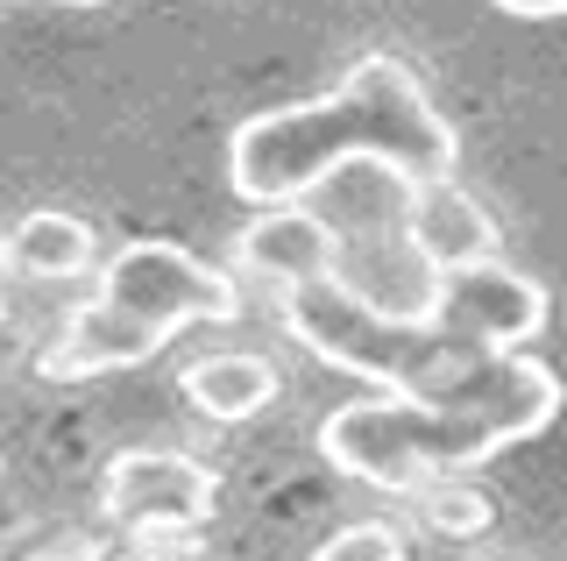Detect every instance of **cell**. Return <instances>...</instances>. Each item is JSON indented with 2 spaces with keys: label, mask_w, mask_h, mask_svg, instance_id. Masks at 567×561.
Listing matches in <instances>:
<instances>
[{
  "label": "cell",
  "mask_w": 567,
  "mask_h": 561,
  "mask_svg": "<svg viewBox=\"0 0 567 561\" xmlns=\"http://www.w3.org/2000/svg\"><path fill=\"white\" fill-rule=\"evenodd\" d=\"M348 156H390L412 178H454L461 135L412 79V64H398L390 50H369L348 64L333 93L248 114L227 135V185L248 206H291Z\"/></svg>",
  "instance_id": "cell-1"
},
{
  "label": "cell",
  "mask_w": 567,
  "mask_h": 561,
  "mask_svg": "<svg viewBox=\"0 0 567 561\" xmlns=\"http://www.w3.org/2000/svg\"><path fill=\"white\" fill-rule=\"evenodd\" d=\"M319 455L354 483L412 498L425 483L468 477V469H483L489 455H504V434L483 427L475 412L383 391V398H354V406L319 419Z\"/></svg>",
  "instance_id": "cell-2"
},
{
  "label": "cell",
  "mask_w": 567,
  "mask_h": 561,
  "mask_svg": "<svg viewBox=\"0 0 567 561\" xmlns=\"http://www.w3.org/2000/svg\"><path fill=\"white\" fill-rule=\"evenodd\" d=\"M277 313H284V335L306 341L319 363L369 377L377 391H404V398H433L475 356L468 341L440 335V327H404L390 313L362 306L341 277H312V285L277 292Z\"/></svg>",
  "instance_id": "cell-3"
},
{
  "label": "cell",
  "mask_w": 567,
  "mask_h": 561,
  "mask_svg": "<svg viewBox=\"0 0 567 561\" xmlns=\"http://www.w3.org/2000/svg\"><path fill=\"white\" fill-rule=\"evenodd\" d=\"M100 292L114 306L142 313L150 327H164V335H185V327H220L235 320V285H227L213 263H199L192 249H177V242H121L114 256L100 263Z\"/></svg>",
  "instance_id": "cell-4"
},
{
  "label": "cell",
  "mask_w": 567,
  "mask_h": 561,
  "mask_svg": "<svg viewBox=\"0 0 567 561\" xmlns=\"http://www.w3.org/2000/svg\"><path fill=\"white\" fill-rule=\"evenodd\" d=\"M100 504H106V519L128 526V533H192V526H206L213 504H220V477H213L199 455L128 448V455L106 462Z\"/></svg>",
  "instance_id": "cell-5"
},
{
  "label": "cell",
  "mask_w": 567,
  "mask_h": 561,
  "mask_svg": "<svg viewBox=\"0 0 567 561\" xmlns=\"http://www.w3.org/2000/svg\"><path fill=\"white\" fill-rule=\"evenodd\" d=\"M433 406L475 412L483 427L504 434V448H518V441H532V434L554 427V412H560V377L546 370L539 356H525V348H475V356L433 391Z\"/></svg>",
  "instance_id": "cell-6"
},
{
  "label": "cell",
  "mask_w": 567,
  "mask_h": 561,
  "mask_svg": "<svg viewBox=\"0 0 567 561\" xmlns=\"http://www.w3.org/2000/svg\"><path fill=\"white\" fill-rule=\"evenodd\" d=\"M433 327L454 335V341H468V348H525V341H539V327H546V285H532L504 256L447 271Z\"/></svg>",
  "instance_id": "cell-7"
},
{
  "label": "cell",
  "mask_w": 567,
  "mask_h": 561,
  "mask_svg": "<svg viewBox=\"0 0 567 561\" xmlns=\"http://www.w3.org/2000/svg\"><path fill=\"white\" fill-rule=\"evenodd\" d=\"M333 277H341V285H348L362 306H377V313H390V320H404V327H433L440 285H447V271H440V263L419 249L412 227L341 242V256H333Z\"/></svg>",
  "instance_id": "cell-8"
},
{
  "label": "cell",
  "mask_w": 567,
  "mask_h": 561,
  "mask_svg": "<svg viewBox=\"0 0 567 561\" xmlns=\"http://www.w3.org/2000/svg\"><path fill=\"white\" fill-rule=\"evenodd\" d=\"M419 185L404 164L390 156H348L333 164L327 178L306 192V206L333 227V242H354V235H390V227H412V206H419Z\"/></svg>",
  "instance_id": "cell-9"
},
{
  "label": "cell",
  "mask_w": 567,
  "mask_h": 561,
  "mask_svg": "<svg viewBox=\"0 0 567 561\" xmlns=\"http://www.w3.org/2000/svg\"><path fill=\"white\" fill-rule=\"evenodd\" d=\"M333 256H341V242H333V227L319 221L306 200L256 206V221L235 235V263L248 277H262V285H277V292L312 285V277H333Z\"/></svg>",
  "instance_id": "cell-10"
},
{
  "label": "cell",
  "mask_w": 567,
  "mask_h": 561,
  "mask_svg": "<svg viewBox=\"0 0 567 561\" xmlns=\"http://www.w3.org/2000/svg\"><path fill=\"white\" fill-rule=\"evenodd\" d=\"M164 341H171L164 327H150L142 313H128V306L106 299V292H93L85 306H71V320H64L58 348L43 356V370H50V377H106V370H135V363H150Z\"/></svg>",
  "instance_id": "cell-11"
},
{
  "label": "cell",
  "mask_w": 567,
  "mask_h": 561,
  "mask_svg": "<svg viewBox=\"0 0 567 561\" xmlns=\"http://www.w3.org/2000/svg\"><path fill=\"white\" fill-rule=\"evenodd\" d=\"M177 391H185V406L199 419L241 427V419H256L284 391V377H277L270 356H256V348H213V356H199V363L177 370Z\"/></svg>",
  "instance_id": "cell-12"
},
{
  "label": "cell",
  "mask_w": 567,
  "mask_h": 561,
  "mask_svg": "<svg viewBox=\"0 0 567 561\" xmlns=\"http://www.w3.org/2000/svg\"><path fill=\"white\" fill-rule=\"evenodd\" d=\"M412 235H419V249L433 256L440 271H468V263L496 256V221H489V206L475 200L461 178H425L419 185Z\"/></svg>",
  "instance_id": "cell-13"
},
{
  "label": "cell",
  "mask_w": 567,
  "mask_h": 561,
  "mask_svg": "<svg viewBox=\"0 0 567 561\" xmlns=\"http://www.w3.org/2000/svg\"><path fill=\"white\" fill-rule=\"evenodd\" d=\"M0 249H8V271L43 277V285H64V277L100 271V235H93V221L64 214V206L22 214L8 235H0Z\"/></svg>",
  "instance_id": "cell-14"
},
{
  "label": "cell",
  "mask_w": 567,
  "mask_h": 561,
  "mask_svg": "<svg viewBox=\"0 0 567 561\" xmlns=\"http://www.w3.org/2000/svg\"><path fill=\"white\" fill-rule=\"evenodd\" d=\"M412 504H419V519L433 526V533H447V540H475V533H489V519H496V504L461 477H440V483L412 490Z\"/></svg>",
  "instance_id": "cell-15"
},
{
  "label": "cell",
  "mask_w": 567,
  "mask_h": 561,
  "mask_svg": "<svg viewBox=\"0 0 567 561\" xmlns=\"http://www.w3.org/2000/svg\"><path fill=\"white\" fill-rule=\"evenodd\" d=\"M404 554L412 548H404V533L390 519H354L312 548V561H404Z\"/></svg>",
  "instance_id": "cell-16"
},
{
  "label": "cell",
  "mask_w": 567,
  "mask_h": 561,
  "mask_svg": "<svg viewBox=\"0 0 567 561\" xmlns=\"http://www.w3.org/2000/svg\"><path fill=\"white\" fill-rule=\"evenodd\" d=\"M93 561H199V554H192V548H164V533H142L135 548H106Z\"/></svg>",
  "instance_id": "cell-17"
},
{
  "label": "cell",
  "mask_w": 567,
  "mask_h": 561,
  "mask_svg": "<svg viewBox=\"0 0 567 561\" xmlns=\"http://www.w3.org/2000/svg\"><path fill=\"white\" fill-rule=\"evenodd\" d=\"M504 14H518V22H554V14H567V0H496Z\"/></svg>",
  "instance_id": "cell-18"
},
{
  "label": "cell",
  "mask_w": 567,
  "mask_h": 561,
  "mask_svg": "<svg viewBox=\"0 0 567 561\" xmlns=\"http://www.w3.org/2000/svg\"><path fill=\"white\" fill-rule=\"evenodd\" d=\"M50 8H106V0H50Z\"/></svg>",
  "instance_id": "cell-19"
},
{
  "label": "cell",
  "mask_w": 567,
  "mask_h": 561,
  "mask_svg": "<svg viewBox=\"0 0 567 561\" xmlns=\"http://www.w3.org/2000/svg\"><path fill=\"white\" fill-rule=\"evenodd\" d=\"M0 277H8V249H0Z\"/></svg>",
  "instance_id": "cell-20"
}]
</instances>
